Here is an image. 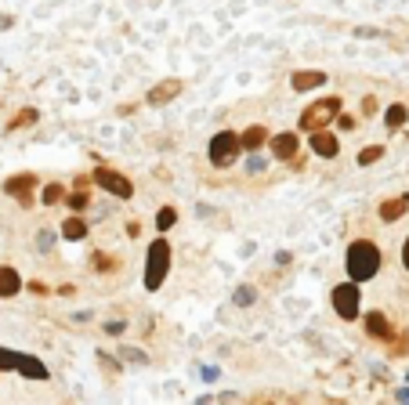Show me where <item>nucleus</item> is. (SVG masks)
<instances>
[{"instance_id":"obj_1","label":"nucleus","mask_w":409,"mask_h":405,"mask_svg":"<svg viewBox=\"0 0 409 405\" xmlns=\"http://www.w3.org/2000/svg\"><path fill=\"white\" fill-rule=\"evenodd\" d=\"M381 264H384V257H381V250H376L370 239L352 242L348 253H344V268H348V279H355V282L373 279V275L381 271Z\"/></svg>"},{"instance_id":"obj_2","label":"nucleus","mask_w":409,"mask_h":405,"mask_svg":"<svg viewBox=\"0 0 409 405\" xmlns=\"http://www.w3.org/2000/svg\"><path fill=\"white\" fill-rule=\"evenodd\" d=\"M170 271V242L156 239L149 246V264H145V289H160Z\"/></svg>"},{"instance_id":"obj_3","label":"nucleus","mask_w":409,"mask_h":405,"mask_svg":"<svg viewBox=\"0 0 409 405\" xmlns=\"http://www.w3.org/2000/svg\"><path fill=\"white\" fill-rule=\"evenodd\" d=\"M243 152V138L239 134H232V131H221V134H214L210 138V163L214 167H232L235 159H239Z\"/></svg>"},{"instance_id":"obj_4","label":"nucleus","mask_w":409,"mask_h":405,"mask_svg":"<svg viewBox=\"0 0 409 405\" xmlns=\"http://www.w3.org/2000/svg\"><path fill=\"white\" fill-rule=\"evenodd\" d=\"M334 120H340V98H319L316 105L305 109L301 127L305 131H322V127H329Z\"/></svg>"},{"instance_id":"obj_5","label":"nucleus","mask_w":409,"mask_h":405,"mask_svg":"<svg viewBox=\"0 0 409 405\" xmlns=\"http://www.w3.org/2000/svg\"><path fill=\"white\" fill-rule=\"evenodd\" d=\"M334 307H337V315L340 318H355L358 315V282L352 279V282H340L337 289H334Z\"/></svg>"},{"instance_id":"obj_6","label":"nucleus","mask_w":409,"mask_h":405,"mask_svg":"<svg viewBox=\"0 0 409 405\" xmlns=\"http://www.w3.org/2000/svg\"><path fill=\"white\" fill-rule=\"evenodd\" d=\"M94 181H98L105 192L120 196V199H131V196H134V185H131L123 174H116V170H94Z\"/></svg>"},{"instance_id":"obj_7","label":"nucleus","mask_w":409,"mask_h":405,"mask_svg":"<svg viewBox=\"0 0 409 405\" xmlns=\"http://www.w3.org/2000/svg\"><path fill=\"white\" fill-rule=\"evenodd\" d=\"M33 188H37V177L33 174H15L11 177V181L4 185V192H8V196H15V199H19V203H33Z\"/></svg>"},{"instance_id":"obj_8","label":"nucleus","mask_w":409,"mask_h":405,"mask_svg":"<svg viewBox=\"0 0 409 405\" xmlns=\"http://www.w3.org/2000/svg\"><path fill=\"white\" fill-rule=\"evenodd\" d=\"M181 94V80H163V84H156L152 91H149V105H167L170 98H178Z\"/></svg>"},{"instance_id":"obj_9","label":"nucleus","mask_w":409,"mask_h":405,"mask_svg":"<svg viewBox=\"0 0 409 405\" xmlns=\"http://www.w3.org/2000/svg\"><path fill=\"white\" fill-rule=\"evenodd\" d=\"M311 149H316V156H322V159H334L337 156V138L326 131H311Z\"/></svg>"},{"instance_id":"obj_10","label":"nucleus","mask_w":409,"mask_h":405,"mask_svg":"<svg viewBox=\"0 0 409 405\" xmlns=\"http://www.w3.org/2000/svg\"><path fill=\"white\" fill-rule=\"evenodd\" d=\"M22 289V275L15 271V268H0V300H8V297H15Z\"/></svg>"},{"instance_id":"obj_11","label":"nucleus","mask_w":409,"mask_h":405,"mask_svg":"<svg viewBox=\"0 0 409 405\" xmlns=\"http://www.w3.org/2000/svg\"><path fill=\"white\" fill-rule=\"evenodd\" d=\"M19 372L29 380H47L51 372H47V366L40 359H33V354H19Z\"/></svg>"},{"instance_id":"obj_12","label":"nucleus","mask_w":409,"mask_h":405,"mask_svg":"<svg viewBox=\"0 0 409 405\" xmlns=\"http://www.w3.org/2000/svg\"><path fill=\"white\" fill-rule=\"evenodd\" d=\"M272 152H275V159H293L297 156V134H275L272 138Z\"/></svg>"},{"instance_id":"obj_13","label":"nucleus","mask_w":409,"mask_h":405,"mask_svg":"<svg viewBox=\"0 0 409 405\" xmlns=\"http://www.w3.org/2000/svg\"><path fill=\"white\" fill-rule=\"evenodd\" d=\"M326 84V73L319 69H308V73H293V91H316Z\"/></svg>"},{"instance_id":"obj_14","label":"nucleus","mask_w":409,"mask_h":405,"mask_svg":"<svg viewBox=\"0 0 409 405\" xmlns=\"http://www.w3.org/2000/svg\"><path fill=\"white\" fill-rule=\"evenodd\" d=\"M366 333L376 336V340H391V326H388V318L381 312H370L366 315Z\"/></svg>"},{"instance_id":"obj_15","label":"nucleus","mask_w":409,"mask_h":405,"mask_svg":"<svg viewBox=\"0 0 409 405\" xmlns=\"http://www.w3.org/2000/svg\"><path fill=\"white\" fill-rule=\"evenodd\" d=\"M406 210H409V196H395V199H388V203L381 206V221L391 224V221H399Z\"/></svg>"},{"instance_id":"obj_16","label":"nucleus","mask_w":409,"mask_h":405,"mask_svg":"<svg viewBox=\"0 0 409 405\" xmlns=\"http://www.w3.org/2000/svg\"><path fill=\"white\" fill-rule=\"evenodd\" d=\"M239 138H243V149H250V152H257V149H261V145H264V141H269V131H264V127H257V123H254V127H246V131H243Z\"/></svg>"},{"instance_id":"obj_17","label":"nucleus","mask_w":409,"mask_h":405,"mask_svg":"<svg viewBox=\"0 0 409 405\" xmlns=\"http://www.w3.org/2000/svg\"><path fill=\"white\" fill-rule=\"evenodd\" d=\"M62 235H66V239H73V242H80V239L87 235V224H84L80 217H69L66 224H62Z\"/></svg>"},{"instance_id":"obj_18","label":"nucleus","mask_w":409,"mask_h":405,"mask_svg":"<svg viewBox=\"0 0 409 405\" xmlns=\"http://www.w3.org/2000/svg\"><path fill=\"white\" fill-rule=\"evenodd\" d=\"M409 120V112H406V105H391L388 112H384V123L391 127V131H399V127Z\"/></svg>"},{"instance_id":"obj_19","label":"nucleus","mask_w":409,"mask_h":405,"mask_svg":"<svg viewBox=\"0 0 409 405\" xmlns=\"http://www.w3.org/2000/svg\"><path fill=\"white\" fill-rule=\"evenodd\" d=\"M174 217H178V214H174V206H163L160 214H156V228H160V232H167L170 224H174Z\"/></svg>"},{"instance_id":"obj_20","label":"nucleus","mask_w":409,"mask_h":405,"mask_svg":"<svg viewBox=\"0 0 409 405\" xmlns=\"http://www.w3.org/2000/svg\"><path fill=\"white\" fill-rule=\"evenodd\" d=\"M235 304H239V307H246V304H254L257 300V294H254V286H239V289H235V297H232Z\"/></svg>"},{"instance_id":"obj_21","label":"nucleus","mask_w":409,"mask_h":405,"mask_svg":"<svg viewBox=\"0 0 409 405\" xmlns=\"http://www.w3.org/2000/svg\"><path fill=\"white\" fill-rule=\"evenodd\" d=\"M0 369H19V354L11 348H0Z\"/></svg>"},{"instance_id":"obj_22","label":"nucleus","mask_w":409,"mask_h":405,"mask_svg":"<svg viewBox=\"0 0 409 405\" xmlns=\"http://www.w3.org/2000/svg\"><path fill=\"white\" fill-rule=\"evenodd\" d=\"M381 156H384V149H381V145H370L366 152H358V163H363V167H370L373 159H381Z\"/></svg>"},{"instance_id":"obj_23","label":"nucleus","mask_w":409,"mask_h":405,"mask_svg":"<svg viewBox=\"0 0 409 405\" xmlns=\"http://www.w3.org/2000/svg\"><path fill=\"white\" fill-rule=\"evenodd\" d=\"M62 196H66V192H62L58 185H51V188H44V203H58Z\"/></svg>"},{"instance_id":"obj_24","label":"nucleus","mask_w":409,"mask_h":405,"mask_svg":"<svg viewBox=\"0 0 409 405\" xmlns=\"http://www.w3.org/2000/svg\"><path fill=\"white\" fill-rule=\"evenodd\" d=\"M37 120V112L33 109H26V112H19V120H15V127H26V123H33Z\"/></svg>"},{"instance_id":"obj_25","label":"nucleus","mask_w":409,"mask_h":405,"mask_svg":"<svg viewBox=\"0 0 409 405\" xmlns=\"http://www.w3.org/2000/svg\"><path fill=\"white\" fill-rule=\"evenodd\" d=\"M246 170H250V174H261V170H264V159H261V156H250Z\"/></svg>"},{"instance_id":"obj_26","label":"nucleus","mask_w":409,"mask_h":405,"mask_svg":"<svg viewBox=\"0 0 409 405\" xmlns=\"http://www.w3.org/2000/svg\"><path fill=\"white\" fill-rule=\"evenodd\" d=\"M51 242H55V232H40V239H37L40 250H51Z\"/></svg>"},{"instance_id":"obj_27","label":"nucleus","mask_w":409,"mask_h":405,"mask_svg":"<svg viewBox=\"0 0 409 405\" xmlns=\"http://www.w3.org/2000/svg\"><path fill=\"white\" fill-rule=\"evenodd\" d=\"M123 354H127V362H145V354H138V348H123Z\"/></svg>"},{"instance_id":"obj_28","label":"nucleus","mask_w":409,"mask_h":405,"mask_svg":"<svg viewBox=\"0 0 409 405\" xmlns=\"http://www.w3.org/2000/svg\"><path fill=\"white\" fill-rule=\"evenodd\" d=\"M105 333H123V322L116 318V322H105Z\"/></svg>"},{"instance_id":"obj_29","label":"nucleus","mask_w":409,"mask_h":405,"mask_svg":"<svg viewBox=\"0 0 409 405\" xmlns=\"http://www.w3.org/2000/svg\"><path fill=\"white\" fill-rule=\"evenodd\" d=\"M395 398H399V402H409V387H399V391H395Z\"/></svg>"},{"instance_id":"obj_30","label":"nucleus","mask_w":409,"mask_h":405,"mask_svg":"<svg viewBox=\"0 0 409 405\" xmlns=\"http://www.w3.org/2000/svg\"><path fill=\"white\" fill-rule=\"evenodd\" d=\"M402 264L409 268V239H406V246H402Z\"/></svg>"},{"instance_id":"obj_31","label":"nucleus","mask_w":409,"mask_h":405,"mask_svg":"<svg viewBox=\"0 0 409 405\" xmlns=\"http://www.w3.org/2000/svg\"><path fill=\"white\" fill-rule=\"evenodd\" d=\"M11 26V19H0V29H8Z\"/></svg>"}]
</instances>
